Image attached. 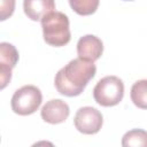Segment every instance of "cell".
Listing matches in <instances>:
<instances>
[{
  "mask_svg": "<svg viewBox=\"0 0 147 147\" xmlns=\"http://www.w3.org/2000/svg\"><path fill=\"white\" fill-rule=\"evenodd\" d=\"M124 147H147V131L141 129H133L127 131L122 139Z\"/></svg>",
  "mask_w": 147,
  "mask_h": 147,
  "instance_id": "cell-11",
  "label": "cell"
},
{
  "mask_svg": "<svg viewBox=\"0 0 147 147\" xmlns=\"http://www.w3.org/2000/svg\"><path fill=\"white\" fill-rule=\"evenodd\" d=\"M44 40L55 47H61L70 41L69 18L61 11H52L41 18Z\"/></svg>",
  "mask_w": 147,
  "mask_h": 147,
  "instance_id": "cell-2",
  "label": "cell"
},
{
  "mask_svg": "<svg viewBox=\"0 0 147 147\" xmlns=\"http://www.w3.org/2000/svg\"><path fill=\"white\" fill-rule=\"evenodd\" d=\"M18 61V52L9 42L0 44V77L1 90H3L11 79V70Z\"/></svg>",
  "mask_w": 147,
  "mask_h": 147,
  "instance_id": "cell-6",
  "label": "cell"
},
{
  "mask_svg": "<svg viewBox=\"0 0 147 147\" xmlns=\"http://www.w3.org/2000/svg\"><path fill=\"white\" fill-rule=\"evenodd\" d=\"M69 114H70L69 106L67 105V102L60 99H53L47 101L40 110L41 118L49 124L63 123L68 118Z\"/></svg>",
  "mask_w": 147,
  "mask_h": 147,
  "instance_id": "cell-8",
  "label": "cell"
},
{
  "mask_svg": "<svg viewBox=\"0 0 147 147\" xmlns=\"http://www.w3.org/2000/svg\"><path fill=\"white\" fill-rule=\"evenodd\" d=\"M124 96V84L116 76H106L100 79L93 88L95 102L102 107L118 105Z\"/></svg>",
  "mask_w": 147,
  "mask_h": 147,
  "instance_id": "cell-3",
  "label": "cell"
},
{
  "mask_svg": "<svg viewBox=\"0 0 147 147\" xmlns=\"http://www.w3.org/2000/svg\"><path fill=\"white\" fill-rule=\"evenodd\" d=\"M42 95L34 85H25L15 91L11 96V109L15 114L26 116L33 114L41 105Z\"/></svg>",
  "mask_w": 147,
  "mask_h": 147,
  "instance_id": "cell-4",
  "label": "cell"
},
{
  "mask_svg": "<svg viewBox=\"0 0 147 147\" xmlns=\"http://www.w3.org/2000/svg\"><path fill=\"white\" fill-rule=\"evenodd\" d=\"M130 95L136 107L147 109V79L137 80L131 87Z\"/></svg>",
  "mask_w": 147,
  "mask_h": 147,
  "instance_id": "cell-10",
  "label": "cell"
},
{
  "mask_svg": "<svg viewBox=\"0 0 147 147\" xmlns=\"http://www.w3.org/2000/svg\"><path fill=\"white\" fill-rule=\"evenodd\" d=\"M124 1H133V0H124Z\"/></svg>",
  "mask_w": 147,
  "mask_h": 147,
  "instance_id": "cell-14",
  "label": "cell"
},
{
  "mask_svg": "<svg viewBox=\"0 0 147 147\" xmlns=\"http://www.w3.org/2000/svg\"><path fill=\"white\" fill-rule=\"evenodd\" d=\"M23 9L28 18L41 21L44 16L55 10L54 0H24Z\"/></svg>",
  "mask_w": 147,
  "mask_h": 147,
  "instance_id": "cell-9",
  "label": "cell"
},
{
  "mask_svg": "<svg viewBox=\"0 0 147 147\" xmlns=\"http://www.w3.org/2000/svg\"><path fill=\"white\" fill-rule=\"evenodd\" d=\"M15 10V0H1L0 2V20L5 21L13 15Z\"/></svg>",
  "mask_w": 147,
  "mask_h": 147,
  "instance_id": "cell-13",
  "label": "cell"
},
{
  "mask_svg": "<svg viewBox=\"0 0 147 147\" xmlns=\"http://www.w3.org/2000/svg\"><path fill=\"white\" fill-rule=\"evenodd\" d=\"M75 13L82 16H87L96 11L100 0H68Z\"/></svg>",
  "mask_w": 147,
  "mask_h": 147,
  "instance_id": "cell-12",
  "label": "cell"
},
{
  "mask_svg": "<svg viewBox=\"0 0 147 147\" xmlns=\"http://www.w3.org/2000/svg\"><path fill=\"white\" fill-rule=\"evenodd\" d=\"M96 67L93 62L82 59H74L61 68L54 79L57 92L65 96L79 95L95 76Z\"/></svg>",
  "mask_w": 147,
  "mask_h": 147,
  "instance_id": "cell-1",
  "label": "cell"
},
{
  "mask_svg": "<svg viewBox=\"0 0 147 147\" xmlns=\"http://www.w3.org/2000/svg\"><path fill=\"white\" fill-rule=\"evenodd\" d=\"M75 127L84 134H95L100 131L103 118L101 113L93 107H82L74 118Z\"/></svg>",
  "mask_w": 147,
  "mask_h": 147,
  "instance_id": "cell-5",
  "label": "cell"
},
{
  "mask_svg": "<svg viewBox=\"0 0 147 147\" xmlns=\"http://www.w3.org/2000/svg\"><path fill=\"white\" fill-rule=\"evenodd\" d=\"M103 53V44L101 39L93 34H86L79 38L77 42V54L78 57L85 61L94 62Z\"/></svg>",
  "mask_w": 147,
  "mask_h": 147,
  "instance_id": "cell-7",
  "label": "cell"
}]
</instances>
